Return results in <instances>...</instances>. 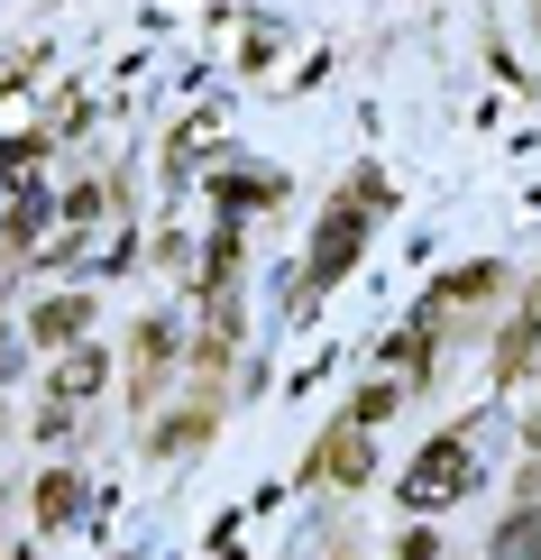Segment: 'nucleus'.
<instances>
[{
    "label": "nucleus",
    "mask_w": 541,
    "mask_h": 560,
    "mask_svg": "<svg viewBox=\"0 0 541 560\" xmlns=\"http://www.w3.org/2000/svg\"><path fill=\"white\" fill-rule=\"evenodd\" d=\"M74 505H83V487L64 478V469H46V487H37V515H46V533H56L64 515H74Z\"/></svg>",
    "instance_id": "7ed1b4c3"
},
{
    "label": "nucleus",
    "mask_w": 541,
    "mask_h": 560,
    "mask_svg": "<svg viewBox=\"0 0 541 560\" xmlns=\"http://www.w3.org/2000/svg\"><path fill=\"white\" fill-rule=\"evenodd\" d=\"M404 560H440V542H432V533H413V542H404Z\"/></svg>",
    "instance_id": "6e6552de"
},
{
    "label": "nucleus",
    "mask_w": 541,
    "mask_h": 560,
    "mask_svg": "<svg viewBox=\"0 0 541 560\" xmlns=\"http://www.w3.org/2000/svg\"><path fill=\"white\" fill-rule=\"evenodd\" d=\"M83 331V303L64 294V303H37V340H74Z\"/></svg>",
    "instance_id": "20e7f679"
},
{
    "label": "nucleus",
    "mask_w": 541,
    "mask_h": 560,
    "mask_svg": "<svg viewBox=\"0 0 541 560\" xmlns=\"http://www.w3.org/2000/svg\"><path fill=\"white\" fill-rule=\"evenodd\" d=\"M478 487V459H468V441H432V451L404 469V497L413 505H450V497H468Z\"/></svg>",
    "instance_id": "f257e3e1"
},
{
    "label": "nucleus",
    "mask_w": 541,
    "mask_h": 560,
    "mask_svg": "<svg viewBox=\"0 0 541 560\" xmlns=\"http://www.w3.org/2000/svg\"><path fill=\"white\" fill-rule=\"evenodd\" d=\"M349 258H358V212H331V230H321V258H313V276H340Z\"/></svg>",
    "instance_id": "f03ea898"
},
{
    "label": "nucleus",
    "mask_w": 541,
    "mask_h": 560,
    "mask_svg": "<svg viewBox=\"0 0 541 560\" xmlns=\"http://www.w3.org/2000/svg\"><path fill=\"white\" fill-rule=\"evenodd\" d=\"M64 395H74V405H83V395H102V359H74V368H64Z\"/></svg>",
    "instance_id": "0eeeda50"
},
{
    "label": "nucleus",
    "mask_w": 541,
    "mask_h": 560,
    "mask_svg": "<svg viewBox=\"0 0 541 560\" xmlns=\"http://www.w3.org/2000/svg\"><path fill=\"white\" fill-rule=\"evenodd\" d=\"M321 469H331V478H367V441H358V432H340V441H331V459H321Z\"/></svg>",
    "instance_id": "39448f33"
},
{
    "label": "nucleus",
    "mask_w": 541,
    "mask_h": 560,
    "mask_svg": "<svg viewBox=\"0 0 541 560\" xmlns=\"http://www.w3.org/2000/svg\"><path fill=\"white\" fill-rule=\"evenodd\" d=\"M532 542H541V524L524 515V524H505V542H496V560H532Z\"/></svg>",
    "instance_id": "423d86ee"
}]
</instances>
